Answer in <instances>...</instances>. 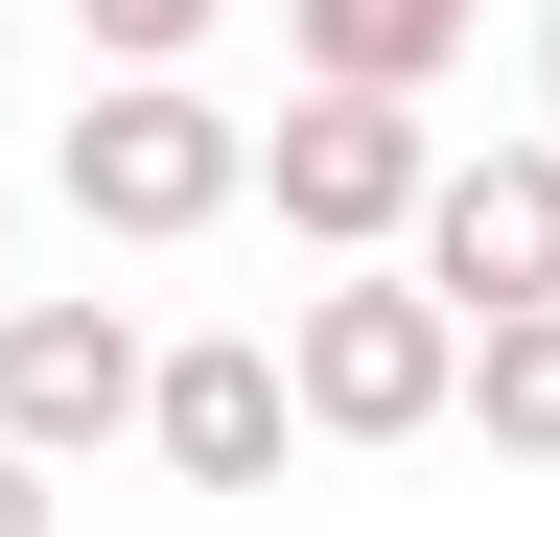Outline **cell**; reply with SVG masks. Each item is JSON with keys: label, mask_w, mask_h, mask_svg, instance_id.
<instances>
[{"label": "cell", "mask_w": 560, "mask_h": 537, "mask_svg": "<svg viewBox=\"0 0 560 537\" xmlns=\"http://www.w3.org/2000/svg\"><path fill=\"white\" fill-rule=\"evenodd\" d=\"M280 397H304V444H444L467 304L420 281V257H304V304H280Z\"/></svg>", "instance_id": "obj_2"}, {"label": "cell", "mask_w": 560, "mask_h": 537, "mask_svg": "<svg viewBox=\"0 0 560 537\" xmlns=\"http://www.w3.org/2000/svg\"><path fill=\"white\" fill-rule=\"evenodd\" d=\"M397 257L444 304H560V141H444V187H420Z\"/></svg>", "instance_id": "obj_4"}, {"label": "cell", "mask_w": 560, "mask_h": 537, "mask_svg": "<svg viewBox=\"0 0 560 537\" xmlns=\"http://www.w3.org/2000/svg\"><path fill=\"white\" fill-rule=\"evenodd\" d=\"M280 47L350 71V94H444L467 47H490V0H280Z\"/></svg>", "instance_id": "obj_7"}, {"label": "cell", "mask_w": 560, "mask_h": 537, "mask_svg": "<svg viewBox=\"0 0 560 537\" xmlns=\"http://www.w3.org/2000/svg\"><path fill=\"white\" fill-rule=\"evenodd\" d=\"M420 187H444V117H420V94L304 71V94L257 117V211L304 234V257H397V234H420Z\"/></svg>", "instance_id": "obj_3"}, {"label": "cell", "mask_w": 560, "mask_h": 537, "mask_svg": "<svg viewBox=\"0 0 560 537\" xmlns=\"http://www.w3.org/2000/svg\"><path fill=\"white\" fill-rule=\"evenodd\" d=\"M444 421L490 467H560V304H467V397H444Z\"/></svg>", "instance_id": "obj_8"}, {"label": "cell", "mask_w": 560, "mask_h": 537, "mask_svg": "<svg viewBox=\"0 0 560 537\" xmlns=\"http://www.w3.org/2000/svg\"><path fill=\"white\" fill-rule=\"evenodd\" d=\"M0 537H70V491H47V444H0Z\"/></svg>", "instance_id": "obj_10"}, {"label": "cell", "mask_w": 560, "mask_h": 537, "mask_svg": "<svg viewBox=\"0 0 560 537\" xmlns=\"http://www.w3.org/2000/svg\"><path fill=\"white\" fill-rule=\"evenodd\" d=\"M140 444H164L187 491H280V444H304V397H280V327H187V351L140 374Z\"/></svg>", "instance_id": "obj_6"}, {"label": "cell", "mask_w": 560, "mask_h": 537, "mask_svg": "<svg viewBox=\"0 0 560 537\" xmlns=\"http://www.w3.org/2000/svg\"><path fill=\"white\" fill-rule=\"evenodd\" d=\"M47 187H70L94 257H187V234L257 211V117L210 94V71H94V94L47 117Z\"/></svg>", "instance_id": "obj_1"}, {"label": "cell", "mask_w": 560, "mask_h": 537, "mask_svg": "<svg viewBox=\"0 0 560 537\" xmlns=\"http://www.w3.org/2000/svg\"><path fill=\"white\" fill-rule=\"evenodd\" d=\"M210 24H234V0H70L94 71H210Z\"/></svg>", "instance_id": "obj_9"}, {"label": "cell", "mask_w": 560, "mask_h": 537, "mask_svg": "<svg viewBox=\"0 0 560 537\" xmlns=\"http://www.w3.org/2000/svg\"><path fill=\"white\" fill-rule=\"evenodd\" d=\"M140 304H0V444H47V467H94L140 444Z\"/></svg>", "instance_id": "obj_5"}, {"label": "cell", "mask_w": 560, "mask_h": 537, "mask_svg": "<svg viewBox=\"0 0 560 537\" xmlns=\"http://www.w3.org/2000/svg\"><path fill=\"white\" fill-rule=\"evenodd\" d=\"M537 141H560V0H537Z\"/></svg>", "instance_id": "obj_11"}]
</instances>
